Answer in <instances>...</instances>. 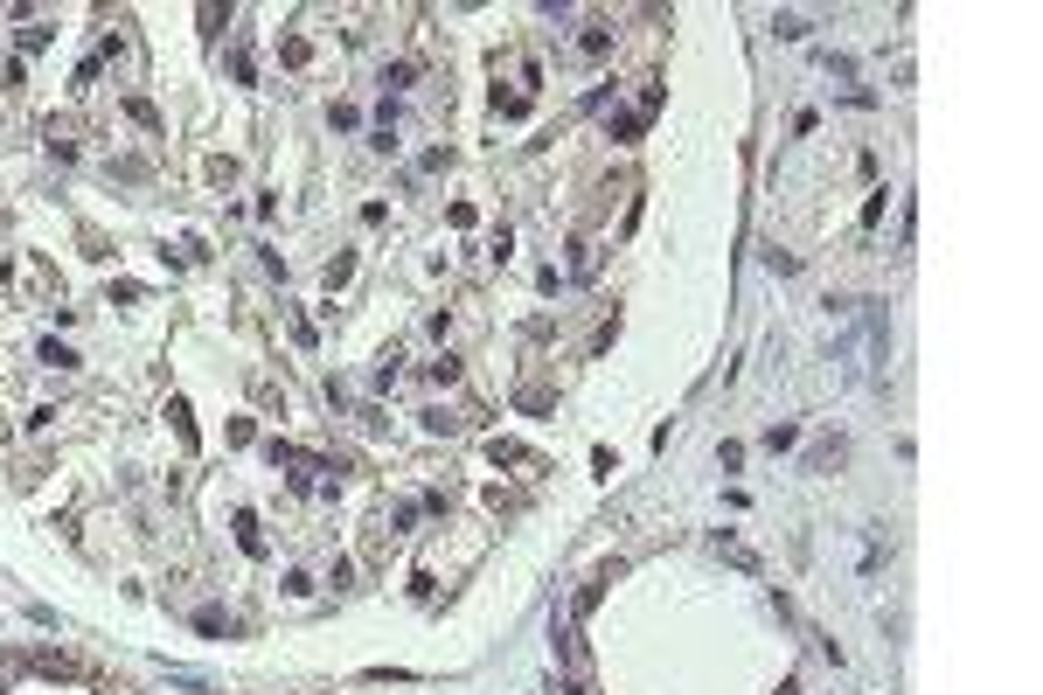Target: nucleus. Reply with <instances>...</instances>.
Wrapping results in <instances>:
<instances>
[{"label":"nucleus","instance_id":"7","mask_svg":"<svg viewBox=\"0 0 1043 695\" xmlns=\"http://www.w3.org/2000/svg\"><path fill=\"white\" fill-rule=\"evenodd\" d=\"M167 417H174V431H181V445H195V417H188V404H181V397L167 404Z\"/></svg>","mask_w":1043,"mask_h":695},{"label":"nucleus","instance_id":"12","mask_svg":"<svg viewBox=\"0 0 1043 695\" xmlns=\"http://www.w3.org/2000/svg\"><path fill=\"white\" fill-rule=\"evenodd\" d=\"M779 695H800V689H793V682H786V689H779Z\"/></svg>","mask_w":1043,"mask_h":695},{"label":"nucleus","instance_id":"2","mask_svg":"<svg viewBox=\"0 0 1043 695\" xmlns=\"http://www.w3.org/2000/svg\"><path fill=\"white\" fill-rule=\"evenodd\" d=\"M557 654H564V668H571V675H585V668H592V654H585L578 626H557Z\"/></svg>","mask_w":1043,"mask_h":695},{"label":"nucleus","instance_id":"9","mask_svg":"<svg viewBox=\"0 0 1043 695\" xmlns=\"http://www.w3.org/2000/svg\"><path fill=\"white\" fill-rule=\"evenodd\" d=\"M42 362H49V369H77V355H70V348H56V341H42Z\"/></svg>","mask_w":1043,"mask_h":695},{"label":"nucleus","instance_id":"6","mask_svg":"<svg viewBox=\"0 0 1043 695\" xmlns=\"http://www.w3.org/2000/svg\"><path fill=\"white\" fill-rule=\"evenodd\" d=\"M237 543H244L251 556H265V536H258V522H251V515H237Z\"/></svg>","mask_w":1043,"mask_h":695},{"label":"nucleus","instance_id":"8","mask_svg":"<svg viewBox=\"0 0 1043 695\" xmlns=\"http://www.w3.org/2000/svg\"><path fill=\"white\" fill-rule=\"evenodd\" d=\"M487 452H494V466H515V459H529V452H522V445H515V438H494V445H487Z\"/></svg>","mask_w":1043,"mask_h":695},{"label":"nucleus","instance_id":"3","mask_svg":"<svg viewBox=\"0 0 1043 695\" xmlns=\"http://www.w3.org/2000/svg\"><path fill=\"white\" fill-rule=\"evenodd\" d=\"M251 397H258V404H265V411H286V390H279V383H272V376H251Z\"/></svg>","mask_w":1043,"mask_h":695},{"label":"nucleus","instance_id":"11","mask_svg":"<svg viewBox=\"0 0 1043 695\" xmlns=\"http://www.w3.org/2000/svg\"><path fill=\"white\" fill-rule=\"evenodd\" d=\"M717 550L731 556V563H738V570H758V556H751V550H745V543H717Z\"/></svg>","mask_w":1043,"mask_h":695},{"label":"nucleus","instance_id":"10","mask_svg":"<svg viewBox=\"0 0 1043 695\" xmlns=\"http://www.w3.org/2000/svg\"><path fill=\"white\" fill-rule=\"evenodd\" d=\"M348 278H355V258H334V265H327V292H334V285H348Z\"/></svg>","mask_w":1043,"mask_h":695},{"label":"nucleus","instance_id":"1","mask_svg":"<svg viewBox=\"0 0 1043 695\" xmlns=\"http://www.w3.org/2000/svg\"><path fill=\"white\" fill-rule=\"evenodd\" d=\"M28 668H35V675H49V682H91V668H84L77 654H63V647H35V654H28Z\"/></svg>","mask_w":1043,"mask_h":695},{"label":"nucleus","instance_id":"4","mask_svg":"<svg viewBox=\"0 0 1043 695\" xmlns=\"http://www.w3.org/2000/svg\"><path fill=\"white\" fill-rule=\"evenodd\" d=\"M112 174H119V181H147L153 167L140 160V153H119V160H112Z\"/></svg>","mask_w":1043,"mask_h":695},{"label":"nucleus","instance_id":"5","mask_svg":"<svg viewBox=\"0 0 1043 695\" xmlns=\"http://www.w3.org/2000/svg\"><path fill=\"white\" fill-rule=\"evenodd\" d=\"M126 119H133V126H147V133H160V112H153L147 98H126Z\"/></svg>","mask_w":1043,"mask_h":695}]
</instances>
